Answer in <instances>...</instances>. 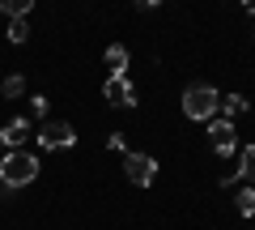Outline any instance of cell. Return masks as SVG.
Segmentation results:
<instances>
[{
    "label": "cell",
    "instance_id": "1",
    "mask_svg": "<svg viewBox=\"0 0 255 230\" xmlns=\"http://www.w3.org/2000/svg\"><path fill=\"white\" fill-rule=\"evenodd\" d=\"M38 179V158L30 154V149H9V154L0 158V184L9 188H26Z\"/></svg>",
    "mask_w": 255,
    "mask_h": 230
},
{
    "label": "cell",
    "instance_id": "2",
    "mask_svg": "<svg viewBox=\"0 0 255 230\" xmlns=\"http://www.w3.org/2000/svg\"><path fill=\"white\" fill-rule=\"evenodd\" d=\"M217 102H221V90L196 81V85L183 90V115H187V120H213V115H217Z\"/></svg>",
    "mask_w": 255,
    "mask_h": 230
},
{
    "label": "cell",
    "instance_id": "3",
    "mask_svg": "<svg viewBox=\"0 0 255 230\" xmlns=\"http://www.w3.org/2000/svg\"><path fill=\"white\" fill-rule=\"evenodd\" d=\"M34 141H38L43 149H73V145H77V128H73L68 120H47L43 128L34 132Z\"/></svg>",
    "mask_w": 255,
    "mask_h": 230
},
{
    "label": "cell",
    "instance_id": "4",
    "mask_svg": "<svg viewBox=\"0 0 255 230\" xmlns=\"http://www.w3.org/2000/svg\"><path fill=\"white\" fill-rule=\"evenodd\" d=\"M124 175H128V184L149 188V184L157 179V158H149V154H136V149H128V154H124Z\"/></svg>",
    "mask_w": 255,
    "mask_h": 230
},
{
    "label": "cell",
    "instance_id": "5",
    "mask_svg": "<svg viewBox=\"0 0 255 230\" xmlns=\"http://www.w3.org/2000/svg\"><path fill=\"white\" fill-rule=\"evenodd\" d=\"M209 145L217 149L221 158H230V154L238 149V132H234V124H230V120H213V124H209Z\"/></svg>",
    "mask_w": 255,
    "mask_h": 230
},
{
    "label": "cell",
    "instance_id": "6",
    "mask_svg": "<svg viewBox=\"0 0 255 230\" xmlns=\"http://www.w3.org/2000/svg\"><path fill=\"white\" fill-rule=\"evenodd\" d=\"M102 98H107L111 107H136V90H132V81H128V77H107Z\"/></svg>",
    "mask_w": 255,
    "mask_h": 230
},
{
    "label": "cell",
    "instance_id": "7",
    "mask_svg": "<svg viewBox=\"0 0 255 230\" xmlns=\"http://www.w3.org/2000/svg\"><path fill=\"white\" fill-rule=\"evenodd\" d=\"M30 137H34V128H30L26 115H21V120H9L4 128H0V145H4V149H21Z\"/></svg>",
    "mask_w": 255,
    "mask_h": 230
},
{
    "label": "cell",
    "instance_id": "8",
    "mask_svg": "<svg viewBox=\"0 0 255 230\" xmlns=\"http://www.w3.org/2000/svg\"><path fill=\"white\" fill-rule=\"evenodd\" d=\"M107 68H111V77H128V47L124 43L107 47Z\"/></svg>",
    "mask_w": 255,
    "mask_h": 230
},
{
    "label": "cell",
    "instance_id": "9",
    "mask_svg": "<svg viewBox=\"0 0 255 230\" xmlns=\"http://www.w3.org/2000/svg\"><path fill=\"white\" fill-rule=\"evenodd\" d=\"M217 111H221V120L234 124V115H243V111H247V98H243V94H221Z\"/></svg>",
    "mask_w": 255,
    "mask_h": 230
},
{
    "label": "cell",
    "instance_id": "10",
    "mask_svg": "<svg viewBox=\"0 0 255 230\" xmlns=\"http://www.w3.org/2000/svg\"><path fill=\"white\" fill-rule=\"evenodd\" d=\"M238 179H255V145H247L243 154H238V166H234Z\"/></svg>",
    "mask_w": 255,
    "mask_h": 230
},
{
    "label": "cell",
    "instance_id": "11",
    "mask_svg": "<svg viewBox=\"0 0 255 230\" xmlns=\"http://www.w3.org/2000/svg\"><path fill=\"white\" fill-rule=\"evenodd\" d=\"M234 209L243 218H255V188H238L234 192Z\"/></svg>",
    "mask_w": 255,
    "mask_h": 230
},
{
    "label": "cell",
    "instance_id": "12",
    "mask_svg": "<svg viewBox=\"0 0 255 230\" xmlns=\"http://www.w3.org/2000/svg\"><path fill=\"white\" fill-rule=\"evenodd\" d=\"M30 9H34L30 0H0V13H4V17H13V21H21Z\"/></svg>",
    "mask_w": 255,
    "mask_h": 230
},
{
    "label": "cell",
    "instance_id": "13",
    "mask_svg": "<svg viewBox=\"0 0 255 230\" xmlns=\"http://www.w3.org/2000/svg\"><path fill=\"white\" fill-rule=\"evenodd\" d=\"M0 94H4V98H21V94H26V77H21V73L4 77V90H0Z\"/></svg>",
    "mask_w": 255,
    "mask_h": 230
},
{
    "label": "cell",
    "instance_id": "14",
    "mask_svg": "<svg viewBox=\"0 0 255 230\" xmlns=\"http://www.w3.org/2000/svg\"><path fill=\"white\" fill-rule=\"evenodd\" d=\"M30 38V26L26 21H9V43H26Z\"/></svg>",
    "mask_w": 255,
    "mask_h": 230
},
{
    "label": "cell",
    "instance_id": "15",
    "mask_svg": "<svg viewBox=\"0 0 255 230\" xmlns=\"http://www.w3.org/2000/svg\"><path fill=\"white\" fill-rule=\"evenodd\" d=\"M107 145L115 149V154H128V141H124V132H111V137H107Z\"/></svg>",
    "mask_w": 255,
    "mask_h": 230
}]
</instances>
